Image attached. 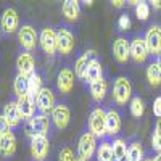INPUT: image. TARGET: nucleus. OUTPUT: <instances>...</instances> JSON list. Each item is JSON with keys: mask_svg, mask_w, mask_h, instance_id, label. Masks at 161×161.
<instances>
[{"mask_svg": "<svg viewBox=\"0 0 161 161\" xmlns=\"http://www.w3.org/2000/svg\"><path fill=\"white\" fill-rule=\"evenodd\" d=\"M2 29L7 34H13L15 31H18V26H19V18H18V13L15 8H5L3 15H2Z\"/></svg>", "mask_w": 161, "mask_h": 161, "instance_id": "obj_14", "label": "nucleus"}, {"mask_svg": "<svg viewBox=\"0 0 161 161\" xmlns=\"http://www.w3.org/2000/svg\"><path fill=\"white\" fill-rule=\"evenodd\" d=\"M152 147H153V150H156L158 153H161V137L156 136V134H153V136H152Z\"/></svg>", "mask_w": 161, "mask_h": 161, "instance_id": "obj_37", "label": "nucleus"}, {"mask_svg": "<svg viewBox=\"0 0 161 161\" xmlns=\"http://www.w3.org/2000/svg\"><path fill=\"white\" fill-rule=\"evenodd\" d=\"M106 92H108V84H106V80L103 77L90 84V93L95 102H102L106 97Z\"/></svg>", "mask_w": 161, "mask_h": 161, "instance_id": "obj_24", "label": "nucleus"}, {"mask_svg": "<svg viewBox=\"0 0 161 161\" xmlns=\"http://www.w3.org/2000/svg\"><path fill=\"white\" fill-rule=\"evenodd\" d=\"M89 132L95 137L106 136V111L102 106H97L89 116Z\"/></svg>", "mask_w": 161, "mask_h": 161, "instance_id": "obj_2", "label": "nucleus"}, {"mask_svg": "<svg viewBox=\"0 0 161 161\" xmlns=\"http://www.w3.org/2000/svg\"><path fill=\"white\" fill-rule=\"evenodd\" d=\"M16 68H18V74L23 76H31L36 73V60L32 57V53L29 52H23L16 60Z\"/></svg>", "mask_w": 161, "mask_h": 161, "instance_id": "obj_13", "label": "nucleus"}, {"mask_svg": "<svg viewBox=\"0 0 161 161\" xmlns=\"http://www.w3.org/2000/svg\"><path fill=\"white\" fill-rule=\"evenodd\" d=\"M16 105H18V108H19V111H21V114H23V119H28V121H31L36 114H34V111H36V103L32 102V98L29 97V95H23V97H18V100H16Z\"/></svg>", "mask_w": 161, "mask_h": 161, "instance_id": "obj_20", "label": "nucleus"}, {"mask_svg": "<svg viewBox=\"0 0 161 161\" xmlns=\"http://www.w3.org/2000/svg\"><path fill=\"white\" fill-rule=\"evenodd\" d=\"M113 155H114V158H118V159H124V158H127V143L123 140V139H116V140H113Z\"/></svg>", "mask_w": 161, "mask_h": 161, "instance_id": "obj_30", "label": "nucleus"}, {"mask_svg": "<svg viewBox=\"0 0 161 161\" xmlns=\"http://www.w3.org/2000/svg\"><path fill=\"white\" fill-rule=\"evenodd\" d=\"M148 55H150V52H148V47L145 44V39L136 37L130 42V58L136 63H143L148 58Z\"/></svg>", "mask_w": 161, "mask_h": 161, "instance_id": "obj_10", "label": "nucleus"}, {"mask_svg": "<svg viewBox=\"0 0 161 161\" xmlns=\"http://www.w3.org/2000/svg\"><path fill=\"white\" fill-rule=\"evenodd\" d=\"M127 158L129 161H143V148L139 142H132L127 147Z\"/></svg>", "mask_w": 161, "mask_h": 161, "instance_id": "obj_29", "label": "nucleus"}, {"mask_svg": "<svg viewBox=\"0 0 161 161\" xmlns=\"http://www.w3.org/2000/svg\"><path fill=\"white\" fill-rule=\"evenodd\" d=\"M111 3H113V7H116V8H123L127 2H123V0H113Z\"/></svg>", "mask_w": 161, "mask_h": 161, "instance_id": "obj_39", "label": "nucleus"}, {"mask_svg": "<svg viewBox=\"0 0 161 161\" xmlns=\"http://www.w3.org/2000/svg\"><path fill=\"white\" fill-rule=\"evenodd\" d=\"M3 116L5 119L8 121V124L11 127H18L21 124V121H23V114L18 108V105L16 102H8L5 105V108H3Z\"/></svg>", "mask_w": 161, "mask_h": 161, "instance_id": "obj_18", "label": "nucleus"}, {"mask_svg": "<svg viewBox=\"0 0 161 161\" xmlns=\"http://www.w3.org/2000/svg\"><path fill=\"white\" fill-rule=\"evenodd\" d=\"M118 26H119V29H121V31H126V29L130 28V19H129V16L126 15V13L119 16V19H118Z\"/></svg>", "mask_w": 161, "mask_h": 161, "instance_id": "obj_34", "label": "nucleus"}, {"mask_svg": "<svg viewBox=\"0 0 161 161\" xmlns=\"http://www.w3.org/2000/svg\"><path fill=\"white\" fill-rule=\"evenodd\" d=\"M145 44L148 47L150 55H161V26L152 24L145 34Z\"/></svg>", "mask_w": 161, "mask_h": 161, "instance_id": "obj_6", "label": "nucleus"}, {"mask_svg": "<svg viewBox=\"0 0 161 161\" xmlns=\"http://www.w3.org/2000/svg\"><path fill=\"white\" fill-rule=\"evenodd\" d=\"M58 37V52L61 55H71V52L74 50V36L68 28H60L57 31Z\"/></svg>", "mask_w": 161, "mask_h": 161, "instance_id": "obj_8", "label": "nucleus"}, {"mask_svg": "<svg viewBox=\"0 0 161 161\" xmlns=\"http://www.w3.org/2000/svg\"><path fill=\"white\" fill-rule=\"evenodd\" d=\"M69 119H71V111L66 105H55V108L52 111V121L58 129H66L69 124Z\"/></svg>", "mask_w": 161, "mask_h": 161, "instance_id": "obj_11", "label": "nucleus"}, {"mask_svg": "<svg viewBox=\"0 0 161 161\" xmlns=\"http://www.w3.org/2000/svg\"><path fill=\"white\" fill-rule=\"evenodd\" d=\"M152 7L156 10H161V0H152Z\"/></svg>", "mask_w": 161, "mask_h": 161, "instance_id": "obj_40", "label": "nucleus"}, {"mask_svg": "<svg viewBox=\"0 0 161 161\" xmlns=\"http://www.w3.org/2000/svg\"><path fill=\"white\" fill-rule=\"evenodd\" d=\"M153 161H161V153H158V155L153 158Z\"/></svg>", "mask_w": 161, "mask_h": 161, "instance_id": "obj_42", "label": "nucleus"}, {"mask_svg": "<svg viewBox=\"0 0 161 161\" xmlns=\"http://www.w3.org/2000/svg\"><path fill=\"white\" fill-rule=\"evenodd\" d=\"M132 98V84L126 76H119L113 86V100L116 105H126Z\"/></svg>", "mask_w": 161, "mask_h": 161, "instance_id": "obj_1", "label": "nucleus"}, {"mask_svg": "<svg viewBox=\"0 0 161 161\" xmlns=\"http://www.w3.org/2000/svg\"><path fill=\"white\" fill-rule=\"evenodd\" d=\"M13 90L18 97L23 95H28V90H29V77L28 76H23V74H16L15 80H13Z\"/></svg>", "mask_w": 161, "mask_h": 161, "instance_id": "obj_26", "label": "nucleus"}, {"mask_svg": "<svg viewBox=\"0 0 161 161\" xmlns=\"http://www.w3.org/2000/svg\"><path fill=\"white\" fill-rule=\"evenodd\" d=\"M136 15L140 21H145L150 16V5L147 2H139V5L136 7Z\"/></svg>", "mask_w": 161, "mask_h": 161, "instance_id": "obj_32", "label": "nucleus"}, {"mask_svg": "<svg viewBox=\"0 0 161 161\" xmlns=\"http://www.w3.org/2000/svg\"><path fill=\"white\" fill-rule=\"evenodd\" d=\"M102 77H103L102 64H100V61H98L97 58H93V60L90 61V64H89L87 71H86L84 79H86V82L92 84V82H95V80H98V79H102Z\"/></svg>", "mask_w": 161, "mask_h": 161, "instance_id": "obj_23", "label": "nucleus"}, {"mask_svg": "<svg viewBox=\"0 0 161 161\" xmlns=\"http://www.w3.org/2000/svg\"><path fill=\"white\" fill-rule=\"evenodd\" d=\"M40 90H42V77H40L37 73H34V74L29 76V90H28V95L32 98L34 103L37 100V95H39Z\"/></svg>", "mask_w": 161, "mask_h": 161, "instance_id": "obj_27", "label": "nucleus"}, {"mask_svg": "<svg viewBox=\"0 0 161 161\" xmlns=\"http://www.w3.org/2000/svg\"><path fill=\"white\" fill-rule=\"evenodd\" d=\"M129 108H130V114L134 118H140L143 114V111H145V105H143V102H142L140 97H132Z\"/></svg>", "mask_w": 161, "mask_h": 161, "instance_id": "obj_31", "label": "nucleus"}, {"mask_svg": "<svg viewBox=\"0 0 161 161\" xmlns=\"http://www.w3.org/2000/svg\"><path fill=\"white\" fill-rule=\"evenodd\" d=\"M121 130V116L114 110L106 111V136L114 137Z\"/></svg>", "mask_w": 161, "mask_h": 161, "instance_id": "obj_21", "label": "nucleus"}, {"mask_svg": "<svg viewBox=\"0 0 161 161\" xmlns=\"http://www.w3.org/2000/svg\"><path fill=\"white\" fill-rule=\"evenodd\" d=\"M113 145L110 142H102L97 148V161H113Z\"/></svg>", "mask_w": 161, "mask_h": 161, "instance_id": "obj_28", "label": "nucleus"}, {"mask_svg": "<svg viewBox=\"0 0 161 161\" xmlns=\"http://www.w3.org/2000/svg\"><path fill=\"white\" fill-rule=\"evenodd\" d=\"M74 153L69 147H64V148L60 150V156H58V161H74Z\"/></svg>", "mask_w": 161, "mask_h": 161, "instance_id": "obj_33", "label": "nucleus"}, {"mask_svg": "<svg viewBox=\"0 0 161 161\" xmlns=\"http://www.w3.org/2000/svg\"><path fill=\"white\" fill-rule=\"evenodd\" d=\"M16 152V137L13 132H8L5 136H0V155L10 158Z\"/></svg>", "mask_w": 161, "mask_h": 161, "instance_id": "obj_19", "label": "nucleus"}, {"mask_svg": "<svg viewBox=\"0 0 161 161\" xmlns=\"http://www.w3.org/2000/svg\"><path fill=\"white\" fill-rule=\"evenodd\" d=\"M61 11H63V16L68 21H76L79 19V15H80V5L77 0H64Z\"/></svg>", "mask_w": 161, "mask_h": 161, "instance_id": "obj_22", "label": "nucleus"}, {"mask_svg": "<svg viewBox=\"0 0 161 161\" xmlns=\"http://www.w3.org/2000/svg\"><path fill=\"white\" fill-rule=\"evenodd\" d=\"M10 129H11V126L8 124V121L5 119V116L0 114V136H5V134L11 132Z\"/></svg>", "mask_w": 161, "mask_h": 161, "instance_id": "obj_35", "label": "nucleus"}, {"mask_svg": "<svg viewBox=\"0 0 161 161\" xmlns=\"http://www.w3.org/2000/svg\"><path fill=\"white\" fill-rule=\"evenodd\" d=\"M143 161H153V159H150V158H147V159H143Z\"/></svg>", "mask_w": 161, "mask_h": 161, "instance_id": "obj_44", "label": "nucleus"}, {"mask_svg": "<svg viewBox=\"0 0 161 161\" xmlns=\"http://www.w3.org/2000/svg\"><path fill=\"white\" fill-rule=\"evenodd\" d=\"M147 80L152 87H159L161 86V68L156 61L150 63L147 68Z\"/></svg>", "mask_w": 161, "mask_h": 161, "instance_id": "obj_25", "label": "nucleus"}, {"mask_svg": "<svg viewBox=\"0 0 161 161\" xmlns=\"http://www.w3.org/2000/svg\"><path fill=\"white\" fill-rule=\"evenodd\" d=\"M156 63H158V66L161 68V55H158V57H156Z\"/></svg>", "mask_w": 161, "mask_h": 161, "instance_id": "obj_41", "label": "nucleus"}, {"mask_svg": "<svg viewBox=\"0 0 161 161\" xmlns=\"http://www.w3.org/2000/svg\"><path fill=\"white\" fill-rule=\"evenodd\" d=\"M36 105H37L40 114L53 111V108H55V93H53L48 87H42V90H40L39 95H37Z\"/></svg>", "mask_w": 161, "mask_h": 161, "instance_id": "obj_9", "label": "nucleus"}, {"mask_svg": "<svg viewBox=\"0 0 161 161\" xmlns=\"http://www.w3.org/2000/svg\"><path fill=\"white\" fill-rule=\"evenodd\" d=\"M31 130H32V136H45L50 132V119L47 114H36L31 121Z\"/></svg>", "mask_w": 161, "mask_h": 161, "instance_id": "obj_16", "label": "nucleus"}, {"mask_svg": "<svg viewBox=\"0 0 161 161\" xmlns=\"http://www.w3.org/2000/svg\"><path fill=\"white\" fill-rule=\"evenodd\" d=\"M113 55L119 63H126L130 58V42L126 37H118L113 42Z\"/></svg>", "mask_w": 161, "mask_h": 161, "instance_id": "obj_12", "label": "nucleus"}, {"mask_svg": "<svg viewBox=\"0 0 161 161\" xmlns=\"http://www.w3.org/2000/svg\"><path fill=\"white\" fill-rule=\"evenodd\" d=\"M74 161H84V159H82V158H79V156H77V158H76Z\"/></svg>", "mask_w": 161, "mask_h": 161, "instance_id": "obj_43", "label": "nucleus"}, {"mask_svg": "<svg viewBox=\"0 0 161 161\" xmlns=\"http://www.w3.org/2000/svg\"><path fill=\"white\" fill-rule=\"evenodd\" d=\"M98 145H97V137L90 134L89 130L84 132L79 139V143H77V153H79V158H82L84 161H89L93 153L97 152Z\"/></svg>", "mask_w": 161, "mask_h": 161, "instance_id": "obj_3", "label": "nucleus"}, {"mask_svg": "<svg viewBox=\"0 0 161 161\" xmlns=\"http://www.w3.org/2000/svg\"><path fill=\"white\" fill-rule=\"evenodd\" d=\"M37 40H39V36L31 24H23L18 29V42L24 52L31 53V50H34L37 45Z\"/></svg>", "mask_w": 161, "mask_h": 161, "instance_id": "obj_5", "label": "nucleus"}, {"mask_svg": "<svg viewBox=\"0 0 161 161\" xmlns=\"http://www.w3.org/2000/svg\"><path fill=\"white\" fill-rule=\"evenodd\" d=\"M57 87L61 93H69L74 87V73L69 68H63L57 76Z\"/></svg>", "mask_w": 161, "mask_h": 161, "instance_id": "obj_15", "label": "nucleus"}, {"mask_svg": "<svg viewBox=\"0 0 161 161\" xmlns=\"http://www.w3.org/2000/svg\"><path fill=\"white\" fill-rule=\"evenodd\" d=\"M39 44L42 47V50L47 55L53 57L58 52V37H57V31L52 28H44L39 34Z\"/></svg>", "mask_w": 161, "mask_h": 161, "instance_id": "obj_4", "label": "nucleus"}, {"mask_svg": "<svg viewBox=\"0 0 161 161\" xmlns=\"http://www.w3.org/2000/svg\"><path fill=\"white\" fill-rule=\"evenodd\" d=\"M95 55H97L95 50H87V52L82 53V55H79V58H77L76 63H74V74H76L79 79H84L86 71H87V68H89L90 61L95 58Z\"/></svg>", "mask_w": 161, "mask_h": 161, "instance_id": "obj_17", "label": "nucleus"}, {"mask_svg": "<svg viewBox=\"0 0 161 161\" xmlns=\"http://www.w3.org/2000/svg\"><path fill=\"white\" fill-rule=\"evenodd\" d=\"M153 134H156V136L161 137V119L156 121V124H155V132H153Z\"/></svg>", "mask_w": 161, "mask_h": 161, "instance_id": "obj_38", "label": "nucleus"}, {"mask_svg": "<svg viewBox=\"0 0 161 161\" xmlns=\"http://www.w3.org/2000/svg\"><path fill=\"white\" fill-rule=\"evenodd\" d=\"M153 114L158 119H161V97H156L153 102Z\"/></svg>", "mask_w": 161, "mask_h": 161, "instance_id": "obj_36", "label": "nucleus"}, {"mask_svg": "<svg viewBox=\"0 0 161 161\" xmlns=\"http://www.w3.org/2000/svg\"><path fill=\"white\" fill-rule=\"evenodd\" d=\"M113 161H119V159H118V158H113Z\"/></svg>", "mask_w": 161, "mask_h": 161, "instance_id": "obj_45", "label": "nucleus"}, {"mask_svg": "<svg viewBox=\"0 0 161 161\" xmlns=\"http://www.w3.org/2000/svg\"><path fill=\"white\" fill-rule=\"evenodd\" d=\"M50 150V142L45 136H31V155L34 161H44Z\"/></svg>", "mask_w": 161, "mask_h": 161, "instance_id": "obj_7", "label": "nucleus"}]
</instances>
